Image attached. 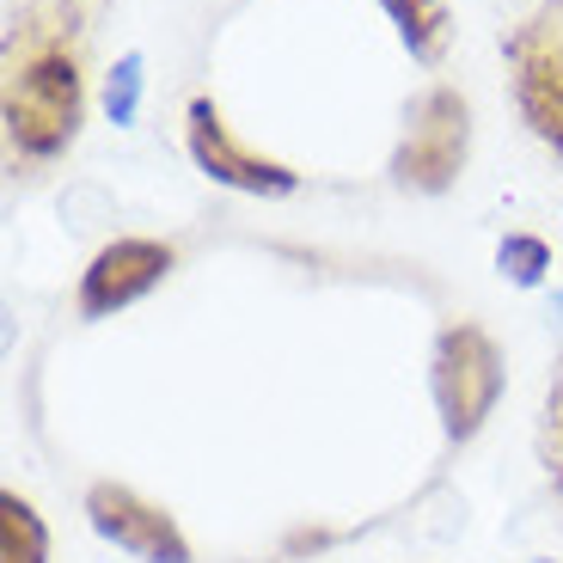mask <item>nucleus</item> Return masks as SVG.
Here are the masks:
<instances>
[{
    "mask_svg": "<svg viewBox=\"0 0 563 563\" xmlns=\"http://www.w3.org/2000/svg\"><path fill=\"white\" fill-rule=\"evenodd\" d=\"M80 104H86V86L74 49L62 37H31L25 56H13V68H7V99H0L13 154L56 159L80 135Z\"/></svg>",
    "mask_w": 563,
    "mask_h": 563,
    "instance_id": "obj_1",
    "label": "nucleus"
},
{
    "mask_svg": "<svg viewBox=\"0 0 563 563\" xmlns=\"http://www.w3.org/2000/svg\"><path fill=\"white\" fill-rule=\"evenodd\" d=\"M503 386H508V367H503V350L484 324L460 319L435 338V362H429V393H435V410H441V435L460 448L496 417L503 405Z\"/></svg>",
    "mask_w": 563,
    "mask_h": 563,
    "instance_id": "obj_2",
    "label": "nucleus"
},
{
    "mask_svg": "<svg viewBox=\"0 0 563 563\" xmlns=\"http://www.w3.org/2000/svg\"><path fill=\"white\" fill-rule=\"evenodd\" d=\"M465 154H472V104L460 86H429L410 111L405 141L393 147V184L417 197H441L465 172Z\"/></svg>",
    "mask_w": 563,
    "mask_h": 563,
    "instance_id": "obj_3",
    "label": "nucleus"
},
{
    "mask_svg": "<svg viewBox=\"0 0 563 563\" xmlns=\"http://www.w3.org/2000/svg\"><path fill=\"white\" fill-rule=\"evenodd\" d=\"M508 68L527 129L563 159V7H545L508 37Z\"/></svg>",
    "mask_w": 563,
    "mask_h": 563,
    "instance_id": "obj_4",
    "label": "nucleus"
},
{
    "mask_svg": "<svg viewBox=\"0 0 563 563\" xmlns=\"http://www.w3.org/2000/svg\"><path fill=\"white\" fill-rule=\"evenodd\" d=\"M184 147H190L202 178L227 184V190H245V197H288L300 184L295 166H282V159L245 147V141L233 135V123L214 111V99H190V111H184Z\"/></svg>",
    "mask_w": 563,
    "mask_h": 563,
    "instance_id": "obj_5",
    "label": "nucleus"
},
{
    "mask_svg": "<svg viewBox=\"0 0 563 563\" xmlns=\"http://www.w3.org/2000/svg\"><path fill=\"white\" fill-rule=\"evenodd\" d=\"M86 521L104 545H117L135 563H190V539L159 503H147L129 484H92L86 490Z\"/></svg>",
    "mask_w": 563,
    "mask_h": 563,
    "instance_id": "obj_6",
    "label": "nucleus"
},
{
    "mask_svg": "<svg viewBox=\"0 0 563 563\" xmlns=\"http://www.w3.org/2000/svg\"><path fill=\"white\" fill-rule=\"evenodd\" d=\"M178 269V252L166 240H111L80 276V319H111L135 307Z\"/></svg>",
    "mask_w": 563,
    "mask_h": 563,
    "instance_id": "obj_7",
    "label": "nucleus"
},
{
    "mask_svg": "<svg viewBox=\"0 0 563 563\" xmlns=\"http://www.w3.org/2000/svg\"><path fill=\"white\" fill-rule=\"evenodd\" d=\"M380 7H386V19L398 25V43H405L422 68H435V62L448 56L453 13L441 7V0H380Z\"/></svg>",
    "mask_w": 563,
    "mask_h": 563,
    "instance_id": "obj_8",
    "label": "nucleus"
},
{
    "mask_svg": "<svg viewBox=\"0 0 563 563\" xmlns=\"http://www.w3.org/2000/svg\"><path fill=\"white\" fill-rule=\"evenodd\" d=\"M0 563H49V527L19 490H0Z\"/></svg>",
    "mask_w": 563,
    "mask_h": 563,
    "instance_id": "obj_9",
    "label": "nucleus"
},
{
    "mask_svg": "<svg viewBox=\"0 0 563 563\" xmlns=\"http://www.w3.org/2000/svg\"><path fill=\"white\" fill-rule=\"evenodd\" d=\"M496 269H503V282H515V288H539L551 269V245L533 240V233H508L503 245H496Z\"/></svg>",
    "mask_w": 563,
    "mask_h": 563,
    "instance_id": "obj_10",
    "label": "nucleus"
},
{
    "mask_svg": "<svg viewBox=\"0 0 563 563\" xmlns=\"http://www.w3.org/2000/svg\"><path fill=\"white\" fill-rule=\"evenodd\" d=\"M141 80H147V74H141V56H123L104 74V117H111L117 129L141 117Z\"/></svg>",
    "mask_w": 563,
    "mask_h": 563,
    "instance_id": "obj_11",
    "label": "nucleus"
},
{
    "mask_svg": "<svg viewBox=\"0 0 563 563\" xmlns=\"http://www.w3.org/2000/svg\"><path fill=\"white\" fill-rule=\"evenodd\" d=\"M545 460H551V478L563 484V380L551 386V405H545Z\"/></svg>",
    "mask_w": 563,
    "mask_h": 563,
    "instance_id": "obj_12",
    "label": "nucleus"
},
{
    "mask_svg": "<svg viewBox=\"0 0 563 563\" xmlns=\"http://www.w3.org/2000/svg\"><path fill=\"white\" fill-rule=\"evenodd\" d=\"M533 563H558V558H533Z\"/></svg>",
    "mask_w": 563,
    "mask_h": 563,
    "instance_id": "obj_13",
    "label": "nucleus"
}]
</instances>
